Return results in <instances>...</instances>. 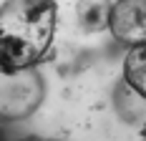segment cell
I'll use <instances>...</instances> for the list:
<instances>
[{
	"label": "cell",
	"instance_id": "cell-1",
	"mask_svg": "<svg viewBox=\"0 0 146 141\" xmlns=\"http://www.w3.org/2000/svg\"><path fill=\"white\" fill-rule=\"evenodd\" d=\"M56 0H5L0 5V70H23L53 53Z\"/></svg>",
	"mask_w": 146,
	"mask_h": 141
},
{
	"label": "cell",
	"instance_id": "cell-3",
	"mask_svg": "<svg viewBox=\"0 0 146 141\" xmlns=\"http://www.w3.org/2000/svg\"><path fill=\"white\" fill-rule=\"evenodd\" d=\"M106 25L113 41L126 48L146 45V0H116L108 8Z\"/></svg>",
	"mask_w": 146,
	"mask_h": 141
},
{
	"label": "cell",
	"instance_id": "cell-2",
	"mask_svg": "<svg viewBox=\"0 0 146 141\" xmlns=\"http://www.w3.org/2000/svg\"><path fill=\"white\" fill-rule=\"evenodd\" d=\"M45 81L33 68L0 70V121H23L40 108Z\"/></svg>",
	"mask_w": 146,
	"mask_h": 141
},
{
	"label": "cell",
	"instance_id": "cell-4",
	"mask_svg": "<svg viewBox=\"0 0 146 141\" xmlns=\"http://www.w3.org/2000/svg\"><path fill=\"white\" fill-rule=\"evenodd\" d=\"M123 83L146 101V45L131 48L123 58Z\"/></svg>",
	"mask_w": 146,
	"mask_h": 141
}]
</instances>
